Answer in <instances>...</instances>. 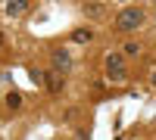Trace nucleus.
<instances>
[{
	"label": "nucleus",
	"mask_w": 156,
	"mask_h": 140,
	"mask_svg": "<svg viewBox=\"0 0 156 140\" xmlns=\"http://www.w3.org/2000/svg\"><path fill=\"white\" fill-rule=\"evenodd\" d=\"M140 25H144V9L140 6H125L119 16H115V31H122V34L137 31Z\"/></svg>",
	"instance_id": "f257e3e1"
},
{
	"label": "nucleus",
	"mask_w": 156,
	"mask_h": 140,
	"mask_svg": "<svg viewBox=\"0 0 156 140\" xmlns=\"http://www.w3.org/2000/svg\"><path fill=\"white\" fill-rule=\"evenodd\" d=\"M103 66H106V75H109L112 81H125L128 78V69H125V56L122 53H106Z\"/></svg>",
	"instance_id": "f03ea898"
},
{
	"label": "nucleus",
	"mask_w": 156,
	"mask_h": 140,
	"mask_svg": "<svg viewBox=\"0 0 156 140\" xmlns=\"http://www.w3.org/2000/svg\"><path fill=\"white\" fill-rule=\"evenodd\" d=\"M153 6H156V3H153Z\"/></svg>",
	"instance_id": "9b49d317"
},
{
	"label": "nucleus",
	"mask_w": 156,
	"mask_h": 140,
	"mask_svg": "<svg viewBox=\"0 0 156 140\" xmlns=\"http://www.w3.org/2000/svg\"><path fill=\"white\" fill-rule=\"evenodd\" d=\"M6 106H9L12 112H19V109H22V94H16V90L6 94Z\"/></svg>",
	"instance_id": "0eeeda50"
},
{
	"label": "nucleus",
	"mask_w": 156,
	"mask_h": 140,
	"mask_svg": "<svg viewBox=\"0 0 156 140\" xmlns=\"http://www.w3.org/2000/svg\"><path fill=\"white\" fill-rule=\"evenodd\" d=\"M44 84H47V90H50V94H59V90H62V84H66V78H62L59 72H47V75H44Z\"/></svg>",
	"instance_id": "39448f33"
},
{
	"label": "nucleus",
	"mask_w": 156,
	"mask_h": 140,
	"mask_svg": "<svg viewBox=\"0 0 156 140\" xmlns=\"http://www.w3.org/2000/svg\"><path fill=\"white\" fill-rule=\"evenodd\" d=\"M72 41L75 44H90V41H94V31H90V28H75L72 31Z\"/></svg>",
	"instance_id": "423d86ee"
},
{
	"label": "nucleus",
	"mask_w": 156,
	"mask_h": 140,
	"mask_svg": "<svg viewBox=\"0 0 156 140\" xmlns=\"http://www.w3.org/2000/svg\"><path fill=\"white\" fill-rule=\"evenodd\" d=\"M28 9H31L28 0H6V3H3V12H6V16H25Z\"/></svg>",
	"instance_id": "20e7f679"
},
{
	"label": "nucleus",
	"mask_w": 156,
	"mask_h": 140,
	"mask_svg": "<svg viewBox=\"0 0 156 140\" xmlns=\"http://www.w3.org/2000/svg\"><path fill=\"white\" fill-rule=\"evenodd\" d=\"M103 6H106V3H84V12H90V16H103Z\"/></svg>",
	"instance_id": "6e6552de"
},
{
	"label": "nucleus",
	"mask_w": 156,
	"mask_h": 140,
	"mask_svg": "<svg viewBox=\"0 0 156 140\" xmlns=\"http://www.w3.org/2000/svg\"><path fill=\"white\" fill-rule=\"evenodd\" d=\"M137 53H140V44L137 41H128L125 44V56H137Z\"/></svg>",
	"instance_id": "1a4fd4ad"
},
{
	"label": "nucleus",
	"mask_w": 156,
	"mask_h": 140,
	"mask_svg": "<svg viewBox=\"0 0 156 140\" xmlns=\"http://www.w3.org/2000/svg\"><path fill=\"white\" fill-rule=\"evenodd\" d=\"M3 41H6V37H3V31H0V47H3Z\"/></svg>",
	"instance_id": "9d476101"
},
{
	"label": "nucleus",
	"mask_w": 156,
	"mask_h": 140,
	"mask_svg": "<svg viewBox=\"0 0 156 140\" xmlns=\"http://www.w3.org/2000/svg\"><path fill=\"white\" fill-rule=\"evenodd\" d=\"M50 62H53V72L66 75V72L72 69V53H69V50H62V47H56V50H50Z\"/></svg>",
	"instance_id": "7ed1b4c3"
}]
</instances>
